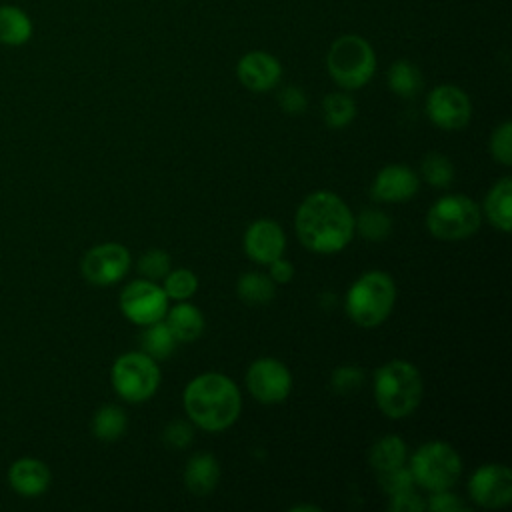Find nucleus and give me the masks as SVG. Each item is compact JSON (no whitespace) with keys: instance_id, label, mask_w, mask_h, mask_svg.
Returning <instances> with one entry per match:
<instances>
[{"instance_id":"f03ea898","label":"nucleus","mask_w":512,"mask_h":512,"mask_svg":"<svg viewBox=\"0 0 512 512\" xmlns=\"http://www.w3.org/2000/svg\"><path fill=\"white\" fill-rule=\"evenodd\" d=\"M186 416L202 430L220 432L232 426L242 410L240 390L232 378L206 372L188 382L182 394Z\"/></svg>"},{"instance_id":"412c9836","label":"nucleus","mask_w":512,"mask_h":512,"mask_svg":"<svg viewBox=\"0 0 512 512\" xmlns=\"http://www.w3.org/2000/svg\"><path fill=\"white\" fill-rule=\"evenodd\" d=\"M32 36V22L28 14L18 8L4 4L0 6V44L22 46Z\"/></svg>"},{"instance_id":"20e7f679","label":"nucleus","mask_w":512,"mask_h":512,"mask_svg":"<svg viewBox=\"0 0 512 512\" xmlns=\"http://www.w3.org/2000/svg\"><path fill=\"white\" fill-rule=\"evenodd\" d=\"M394 300L396 286L390 274L382 270H370L352 282L346 292L344 308L354 324L362 328H374L390 316Z\"/></svg>"},{"instance_id":"39448f33","label":"nucleus","mask_w":512,"mask_h":512,"mask_svg":"<svg viewBox=\"0 0 512 512\" xmlns=\"http://www.w3.org/2000/svg\"><path fill=\"white\" fill-rule=\"evenodd\" d=\"M330 78L344 90L366 86L376 72V54L370 42L358 34L336 38L326 54Z\"/></svg>"},{"instance_id":"b1692460","label":"nucleus","mask_w":512,"mask_h":512,"mask_svg":"<svg viewBox=\"0 0 512 512\" xmlns=\"http://www.w3.org/2000/svg\"><path fill=\"white\" fill-rule=\"evenodd\" d=\"M174 346L176 338L164 320L144 326V332L140 334V348L144 354H148L154 360H164L172 354Z\"/></svg>"},{"instance_id":"393cba45","label":"nucleus","mask_w":512,"mask_h":512,"mask_svg":"<svg viewBox=\"0 0 512 512\" xmlns=\"http://www.w3.org/2000/svg\"><path fill=\"white\" fill-rule=\"evenodd\" d=\"M126 424V412L116 404H106L92 416V434L104 442H112L124 434Z\"/></svg>"},{"instance_id":"473e14b6","label":"nucleus","mask_w":512,"mask_h":512,"mask_svg":"<svg viewBox=\"0 0 512 512\" xmlns=\"http://www.w3.org/2000/svg\"><path fill=\"white\" fill-rule=\"evenodd\" d=\"M378 482L390 496L414 488V476H412L410 468H406L404 464L384 470V472H378Z\"/></svg>"},{"instance_id":"9d476101","label":"nucleus","mask_w":512,"mask_h":512,"mask_svg":"<svg viewBox=\"0 0 512 512\" xmlns=\"http://www.w3.org/2000/svg\"><path fill=\"white\" fill-rule=\"evenodd\" d=\"M246 386L260 404H280L292 390V374L276 358H258L246 372Z\"/></svg>"},{"instance_id":"423d86ee","label":"nucleus","mask_w":512,"mask_h":512,"mask_svg":"<svg viewBox=\"0 0 512 512\" xmlns=\"http://www.w3.org/2000/svg\"><path fill=\"white\" fill-rule=\"evenodd\" d=\"M482 222L480 206L464 194H448L438 198L426 214L428 232L446 242L470 238Z\"/></svg>"},{"instance_id":"7ed1b4c3","label":"nucleus","mask_w":512,"mask_h":512,"mask_svg":"<svg viewBox=\"0 0 512 512\" xmlns=\"http://www.w3.org/2000/svg\"><path fill=\"white\" fill-rule=\"evenodd\" d=\"M424 394L420 370L406 360H390L374 374V398L380 412L392 420L410 416Z\"/></svg>"},{"instance_id":"a211bd4d","label":"nucleus","mask_w":512,"mask_h":512,"mask_svg":"<svg viewBox=\"0 0 512 512\" xmlns=\"http://www.w3.org/2000/svg\"><path fill=\"white\" fill-rule=\"evenodd\" d=\"M220 478V464L208 452L194 454L184 468V484L196 496L210 494Z\"/></svg>"},{"instance_id":"9b49d317","label":"nucleus","mask_w":512,"mask_h":512,"mask_svg":"<svg viewBox=\"0 0 512 512\" xmlns=\"http://www.w3.org/2000/svg\"><path fill=\"white\" fill-rule=\"evenodd\" d=\"M128 268L130 252L118 242H104L92 246L80 262L82 276L94 286H110L118 282L120 278H124Z\"/></svg>"},{"instance_id":"72a5a7b5","label":"nucleus","mask_w":512,"mask_h":512,"mask_svg":"<svg viewBox=\"0 0 512 512\" xmlns=\"http://www.w3.org/2000/svg\"><path fill=\"white\" fill-rule=\"evenodd\" d=\"M364 382V372L358 366H340L332 372L330 384L338 394H352L360 390Z\"/></svg>"},{"instance_id":"1a4fd4ad","label":"nucleus","mask_w":512,"mask_h":512,"mask_svg":"<svg viewBox=\"0 0 512 512\" xmlns=\"http://www.w3.org/2000/svg\"><path fill=\"white\" fill-rule=\"evenodd\" d=\"M120 310L130 322L148 326L152 322L164 320L168 310V296L154 280H132L120 292Z\"/></svg>"},{"instance_id":"2f4dec72","label":"nucleus","mask_w":512,"mask_h":512,"mask_svg":"<svg viewBox=\"0 0 512 512\" xmlns=\"http://www.w3.org/2000/svg\"><path fill=\"white\" fill-rule=\"evenodd\" d=\"M492 158L504 166L512 164V122H502L490 136Z\"/></svg>"},{"instance_id":"f257e3e1","label":"nucleus","mask_w":512,"mask_h":512,"mask_svg":"<svg viewBox=\"0 0 512 512\" xmlns=\"http://www.w3.org/2000/svg\"><path fill=\"white\" fill-rule=\"evenodd\" d=\"M294 228L300 244L316 254H336L354 236V214L328 190L308 194L296 210Z\"/></svg>"},{"instance_id":"e433bc0d","label":"nucleus","mask_w":512,"mask_h":512,"mask_svg":"<svg viewBox=\"0 0 512 512\" xmlns=\"http://www.w3.org/2000/svg\"><path fill=\"white\" fill-rule=\"evenodd\" d=\"M390 510L394 512H422L426 510V502L414 492V488L392 494L390 496Z\"/></svg>"},{"instance_id":"2eb2a0df","label":"nucleus","mask_w":512,"mask_h":512,"mask_svg":"<svg viewBox=\"0 0 512 512\" xmlns=\"http://www.w3.org/2000/svg\"><path fill=\"white\" fill-rule=\"evenodd\" d=\"M236 76L250 92H268L280 82L282 66L270 52L252 50L238 60Z\"/></svg>"},{"instance_id":"ddd939ff","label":"nucleus","mask_w":512,"mask_h":512,"mask_svg":"<svg viewBox=\"0 0 512 512\" xmlns=\"http://www.w3.org/2000/svg\"><path fill=\"white\" fill-rule=\"evenodd\" d=\"M470 498L482 508H504L512 500V472L504 464L488 462L468 480Z\"/></svg>"},{"instance_id":"f704fd0d","label":"nucleus","mask_w":512,"mask_h":512,"mask_svg":"<svg viewBox=\"0 0 512 512\" xmlns=\"http://www.w3.org/2000/svg\"><path fill=\"white\" fill-rule=\"evenodd\" d=\"M194 438V430L188 422L184 420H174L170 422L166 428H164V434H162V440L168 448H176V450H182L186 448Z\"/></svg>"},{"instance_id":"a878e982","label":"nucleus","mask_w":512,"mask_h":512,"mask_svg":"<svg viewBox=\"0 0 512 512\" xmlns=\"http://www.w3.org/2000/svg\"><path fill=\"white\" fill-rule=\"evenodd\" d=\"M388 86L400 98H412L422 88V74L410 60H396L388 68Z\"/></svg>"},{"instance_id":"6ab92c4d","label":"nucleus","mask_w":512,"mask_h":512,"mask_svg":"<svg viewBox=\"0 0 512 512\" xmlns=\"http://www.w3.org/2000/svg\"><path fill=\"white\" fill-rule=\"evenodd\" d=\"M164 322L168 324L176 342H192L204 332L202 312L186 300H178V304L168 308Z\"/></svg>"},{"instance_id":"cd10ccee","label":"nucleus","mask_w":512,"mask_h":512,"mask_svg":"<svg viewBox=\"0 0 512 512\" xmlns=\"http://www.w3.org/2000/svg\"><path fill=\"white\" fill-rule=\"evenodd\" d=\"M392 230V220L382 210H362L358 218H354V232L370 242H382L388 238Z\"/></svg>"},{"instance_id":"c756f323","label":"nucleus","mask_w":512,"mask_h":512,"mask_svg":"<svg viewBox=\"0 0 512 512\" xmlns=\"http://www.w3.org/2000/svg\"><path fill=\"white\" fill-rule=\"evenodd\" d=\"M164 284H162V290L166 292L168 300H188L190 296H194V292L198 290V278L192 270L188 268H176L162 278Z\"/></svg>"},{"instance_id":"c85d7f7f","label":"nucleus","mask_w":512,"mask_h":512,"mask_svg":"<svg viewBox=\"0 0 512 512\" xmlns=\"http://www.w3.org/2000/svg\"><path fill=\"white\" fill-rule=\"evenodd\" d=\"M420 174L422 178L434 186V188H446L452 184L454 180V166L450 162L448 156L440 154V152H430L422 158L420 164Z\"/></svg>"},{"instance_id":"4c0bfd02","label":"nucleus","mask_w":512,"mask_h":512,"mask_svg":"<svg viewBox=\"0 0 512 512\" xmlns=\"http://www.w3.org/2000/svg\"><path fill=\"white\" fill-rule=\"evenodd\" d=\"M426 508L434 512H456V510H464L466 506L456 494L448 490H438V492H432V496L426 502Z\"/></svg>"},{"instance_id":"c9c22d12","label":"nucleus","mask_w":512,"mask_h":512,"mask_svg":"<svg viewBox=\"0 0 512 512\" xmlns=\"http://www.w3.org/2000/svg\"><path fill=\"white\" fill-rule=\"evenodd\" d=\"M278 104L286 114L298 116L306 110L308 100H306V94L298 86H286L278 92Z\"/></svg>"},{"instance_id":"0eeeda50","label":"nucleus","mask_w":512,"mask_h":512,"mask_svg":"<svg viewBox=\"0 0 512 512\" xmlns=\"http://www.w3.org/2000/svg\"><path fill=\"white\" fill-rule=\"evenodd\" d=\"M408 468L414 476V484L422 486L424 490L438 492L456 484L462 472V462L458 452L448 442L430 440L412 454Z\"/></svg>"},{"instance_id":"ea45409f","label":"nucleus","mask_w":512,"mask_h":512,"mask_svg":"<svg viewBox=\"0 0 512 512\" xmlns=\"http://www.w3.org/2000/svg\"><path fill=\"white\" fill-rule=\"evenodd\" d=\"M292 510H294V512H298V510H312V512H318L320 508H318V506H310V504H298V506H292Z\"/></svg>"},{"instance_id":"4468645a","label":"nucleus","mask_w":512,"mask_h":512,"mask_svg":"<svg viewBox=\"0 0 512 512\" xmlns=\"http://www.w3.org/2000/svg\"><path fill=\"white\" fill-rule=\"evenodd\" d=\"M286 248V236L276 220L260 218L254 220L244 232V252L258 264H270L280 258Z\"/></svg>"},{"instance_id":"4be33fe9","label":"nucleus","mask_w":512,"mask_h":512,"mask_svg":"<svg viewBox=\"0 0 512 512\" xmlns=\"http://www.w3.org/2000/svg\"><path fill=\"white\" fill-rule=\"evenodd\" d=\"M406 456H408L406 442L400 436L390 434V436L378 438L372 444L368 452V462L376 472H384V470L406 464Z\"/></svg>"},{"instance_id":"dca6fc26","label":"nucleus","mask_w":512,"mask_h":512,"mask_svg":"<svg viewBox=\"0 0 512 512\" xmlns=\"http://www.w3.org/2000/svg\"><path fill=\"white\" fill-rule=\"evenodd\" d=\"M418 176L412 168L404 164H388L378 170L372 186L370 196L376 202H406L418 192Z\"/></svg>"},{"instance_id":"f8f14e48","label":"nucleus","mask_w":512,"mask_h":512,"mask_svg":"<svg viewBox=\"0 0 512 512\" xmlns=\"http://www.w3.org/2000/svg\"><path fill=\"white\" fill-rule=\"evenodd\" d=\"M426 114L442 130H460L470 122L472 104L462 88L440 84L426 98Z\"/></svg>"},{"instance_id":"bb28decb","label":"nucleus","mask_w":512,"mask_h":512,"mask_svg":"<svg viewBox=\"0 0 512 512\" xmlns=\"http://www.w3.org/2000/svg\"><path fill=\"white\" fill-rule=\"evenodd\" d=\"M322 116L330 128H346L356 116V102L346 92H330L322 102Z\"/></svg>"},{"instance_id":"7c9ffc66","label":"nucleus","mask_w":512,"mask_h":512,"mask_svg":"<svg viewBox=\"0 0 512 512\" xmlns=\"http://www.w3.org/2000/svg\"><path fill=\"white\" fill-rule=\"evenodd\" d=\"M172 268L170 256L166 250L160 248H152L148 252H144L138 260V272L146 278V280H162Z\"/></svg>"},{"instance_id":"f3484780","label":"nucleus","mask_w":512,"mask_h":512,"mask_svg":"<svg viewBox=\"0 0 512 512\" xmlns=\"http://www.w3.org/2000/svg\"><path fill=\"white\" fill-rule=\"evenodd\" d=\"M50 482V468L38 458H18L8 468V484L20 496L36 498L48 490Z\"/></svg>"},{"instance_id":"aec40b11","label":"nucleus","mask_w":512,"mask_h":512,"mask_svg":"<svg viewBox=\"0 0 512 512\" xmlns=\"http://www.w3.org/2000/svg\"><path fill=\"white\" fill-rule=\"evenodd\" d=\"M484 214L490 224L502 232L512 230V180L502 176L484 198Z\"/></svg>"},{"instance_id":"58836bf2","label":"nucleus","mask_w":512,"mask_h":512,"mask_svg":"<svg viewBox=\"0 0 512 512\" xmlns=\"http://www.w3.org/2000/svg\"><path fill=\"white\" fill-rule=\"evenodd\" d=\"M268 276L274 280V284H286V282H290L292 280V276H294V266L288 262V260H284L282 256L280 258H276V260H272L270 264H268Z\"/></svg>"},{"instance_id":"5701e85b","label":"nucleus","mask_w":512,"mask_h":512,"mask_svg":"<svg viewBox=\"0 0 512 512\" xmlns=\"http://www.w3.org/2000/svg\"><path fill=\"white\" fill-rule=\"evenodd\" d=\"M236 292L248 306H262L274 298V280L268 274L246 272L236 282Z\"/></svg>"},{"instance_id":"6e6552de","label":"nucleus","mask_w":512,"mask_h":512,"mask_svg":"<svg viewBox=\"0 0 512 512\" xmlns=\"http://www.w3.org/2000/svg\"><path fill=\"white\" fill-rule=\"evenodd\" d=\"M110 380L120 398L138 404L158 390L160 368L156 360L144 352H126L112 364Z\"/></svg>"}]
</instances>
